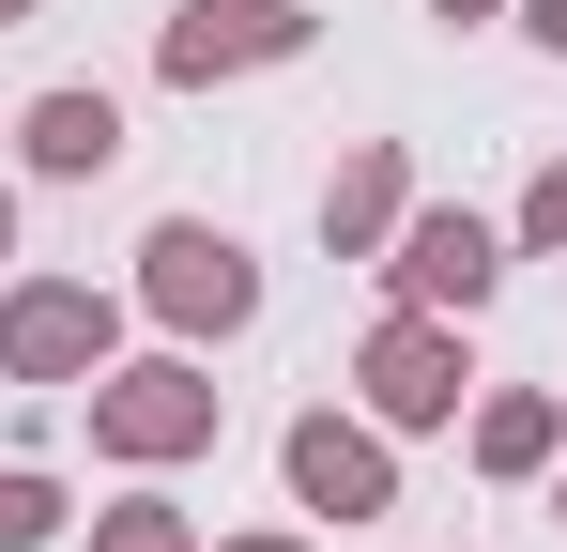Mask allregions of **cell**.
<instances>
[{"label":"cell","instance_id":"cell-1","mask_svg":"<svg viewBox=\"0 0 567 552\" xmlns=\"http://www.w3.org/2000/svg\"><path fill=\"white\" fill-rule=\"evenodd\" d=\"M138 262H154L138 292H154L169 323H215V338H230V323L261 307V276H246V246H230V231H199V215H169V231H154Z\"/></svg>","mask_w":567,"mask_h":552},{"label":"cell","instance_id":"cell-2","mask_svg":"<svg viewBox=\"0 0 567 552\" xmlns=\"http://www.w3.org/2000/svg\"><path fill=\"white\" fill-rule=\"evenodd\" d=\"M291 47H307V16H291V0H185V16H169V78H246V62H291Z\"/></svg>","mask_w":567,"mask_h":552},{"label":"cell","instance_id":"cell-3","mask_svg":"<svg viewBox=\"0 0 567 552\" xmlns=\"http://www.w3.org/2000/svg\"><path fill=\"white\" fill-rule=\"evenodd\" d=\"M93 430L123 460H185L199 430H215V384H199V368H123V384H93Z\"/></svg>","mask_w":567,"mask_h":552},{"label":"cell","instance_id":"cell-4","mask_svg":"<svg viewBox=\"0 0 567 552\" xmlns=\"http://www.w3.org/2000/svg\"><path fill=\"white\" fill-rule=\"evenodd\" d=\"M0 368H31V384L107 368V292H16L0 307Z\"/></svg>","mask_w":567,"mask_h":552},{"label":"cell","instance_id":"cell-5","mask_svg":"<svg viewBox=\"0 0 567 552\" xmlns=\"http://www.w3.org/2000/svg\"><path fill=\"white\" fill-rule=\"evenodd\" d=\"M369 399L399 415V430L461 415V338H445V323H383V338H369Z\"/></svg>","mask_w":567,"mask_h":552},{"label":"cell","instance_id":"cell-6","mask_svg":"<svg viewBox=\"0 0 567 552\" xmlns=\"http://www.w3.org/2000/svg\"><path fill=\"white\" fill-rule=\"evenodd\" d=\"M291 491H307L322 522H369V507H399L383 446H369V430H338V415H307V430H291Z\"/></svg>","mask_w":567,"mask_h":552},{"label":"cell","instance_id":"cell-7","mask_svg":"<svg viewBox=\"0 0 567 552\" xmlns=\"http://www.w3.org/2000/svg\"><path fill=\"white\" fill-rule=\"evenodd\" d=\"M491 276H506V246H491L475 215H414V231H399V292H414V307H475Z\"/></svg>","mask_w":567,"mask_h":552},{"label":"cell","instance_id":"cell-8","mask_svg":"<svg viewBox=\"0 0 567 552\" xmlns=\"http://www.w3.org/2000/svg\"><path fill=\"white\" fill-rule=\"evenodd\" d=\"M107 154H123V108H107V92H47V108H31V170L93 184Z\"/></svg>","mask_w":567,"mask_h":552},{"label":"cell","instance_id":"cell-9","mask_svg":"<svg viewBox=\"0 0 567 552\" xmlns=\"http://www.w3.org/2000/svg\"><path fill=\"white\" fill-rule=\"evenodd\" d=\"M322 231H338V246L399 231V170H383V154H353V170H338V200H322Z\"/></svg>","mask_w":567,"mask_h":552},{"label":"cell","instance_id":"cell-10","mask_svg":"<svg viewBox=\"0 0 567 552\" xmlns=\"http://www.w3.org/2000/svg\"><path fill=\"white\" fill-rule=\"evenodd\" d=\"M475 446L506 460V476H537V460H553V399H491V415H475Z\"/></svg>","mask_w":567,"mask_h":552},{"label":"cell","instance_id":"cell-11","mask_svg":"<svg viewBox=\"0 0 567 552\" xmlns=\"http://www.w3.org/2000/svg\"><path fill=\"white\" fill-rule=\"evenodd\" d=\"M47 522H62V491H47V476H0V552H31Z\"/></svg>","mask_w":567,"mask_h":552},{"label":"cell","instance_id":"cell-12","mask_svg":"<svg viewBox=\"0 0 567 552\" xmlns=\"http://www.w3.org/2000/svg\"><path fill=\"white\" fill-rule=\"evenodd\" d=\"M93 552H185V522H169V507H107V538Z\"/></svg>","mask_w":567,"mask_h":552},{"label":"cell","instance_id":"cell-13","mask_svg":"<svg viewBox=\"0 0 567 552\" xmlns=\"http://www.w3.org/2000/svg\"><path fill=\"white\" fill-rule=\"evenodd\" d=\"M522 246H567V170H537V200H522Z\"/></svg>","mask_w":567,"mask_h":552},{"label":"cell","instance_id":"cell-14","mask_svg":"<svg viewBox=\"0 0 567 552\" xmlns=\"http://www.w3.org/2000/svg\"><path fill=\"white\" fill-rule=\"evenodd\" d=\"M537 47H567V0H537Z\"/></svg>","mask_w":567,"mask_h":552},{"label":"cell","instance_id":"cell-15","mask_svg":"<svg viewBox=\"0 0 567 552\" xmlns=\"http://www.w3.org/2000/svg\"><path fill=\"white\" fill-rule=\"evenodd\" d=\"M0 262H16V200H0Z\"/></svg>","mask_w":567,"mask_h":552},{"label":"cell","instance_id":"cell-16","mask_svg":"<svg viewBox=\"0 0 567 552\" xmlns=\"http://www.w3.org/2000/svg\"><path fill=\"white\" fill-rule=\"evenodd\" d=\"M430 16H491V0H430Z\"/></svg>","mask_w":567,"mask_h":552},{"label":"cell","instance_id":"cell-17","mask_svg":"<svg viewBox=\"0 0 567 552\" xmlns=\"http://www.w3.org/2000/svg\"><path fill=\"white\" fill-rule=\"evenodd\" d=\"M246 552H291V538H246Z\"/></svg>","mask_w":567,"mask_h":552},{"label":"cell","instance_id":"cell-18","mask_svg":"<svg viewBox=\"0 0 567 552\" xmlns=\"http://www.w3.org/2000/svg\"><path fill=\"white\" fill-rule=\"evenodd\" d=\"M0 16H31V0H0Z\"/></svg>","mask_w":567,"mask_h":552},{"label":"cell","instance_id":"cell-19","mask_svg":"<svg viewBox=\"0 0 567 552\" xmlns=\"http://www.w3.org/2000/svg\"><path fill=\"white\" fill-rule=\"evenodd\" d=\"M553 522H567V491H553Z\"/></svg>","mask_w":567,"mask_h":552}]
</instances>
